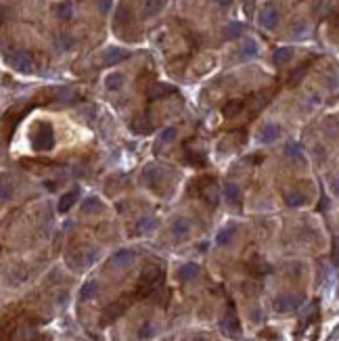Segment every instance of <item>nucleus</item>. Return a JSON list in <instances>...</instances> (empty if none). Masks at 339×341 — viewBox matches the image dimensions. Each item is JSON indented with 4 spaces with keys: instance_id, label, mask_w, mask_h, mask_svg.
<instances>
[{
    "instance_id": "nucleus-1",
    "label": "nucleus",
    "mask_w": 339,
    "mask_h": 341,
    "mask_svg": "<svg viewBox=\"0 0 339 341\" xmlns=\"http://www.w3.org/2000/svg\"><path fill=\"white\" fill-rule=\"evenodd\" d=\"M163 283V270L159 266H149L143 270V275L139 279L137 287V297H147L155 291V289Z\"/></svg>"
},
{
    "instance_id": "nucleus-2",
    "label": "nucleus",
    "mask_w": 339,
    "mask_h": 341,
    "mask_svg": "<svg viewBox=\"0 0 339 341\" xmlns=\"http://www.w3.org/2000/svg\"><path fill=\"white\" fill-rule=\"evenodd\" d=\"M31 145L36 151H50L55 147V132L48 124H40L31 134Z\"/></svg>"
},
{
    "instance_id": "nucleus-3",
    "label": "nucleus",
    "mask_w": 339,
    "mask_h": 341,
    "mask_svg": "<svg viewBox=\"0 0 339 341\" xmlns=\"http://www.w3.org/2000/svg\"><path fill=\"white\" fill-rule=\"evenodd\" d=\"M9 63L21 74L33 72V57H31V53H27V50H15V53L9 57Z\"/></svg>"
},
{
    "instance_id": "nucleus-4",
    "label": "nucleus",
    "mask_w": 339,
    "mask_h": 341,
    "mask_svg": "<svg viewBox=\"0 0 339 341\" xmlns=\"http://www.w3.org/2000/svg\"><path fill=\"white\" fill-rule=\"evenodd\" d=\"M301 295H293V293H285V295H279L277 301H275V310L279 314H289V312H295L299 305H301Z\"/></svg>"
},
{
    "instance_id": "nucleus-5",
    "label": "nucleus",
    "mask_w": 339,
    "mask_h": 341,
    "mask_svg": "<svg viewBox=\"0 0 339 341\" xmlns=\"http://www.w3.org/2000/svg\"><path fill=\"white\" fill-rule=\"evenodd\" d=\"M128 305H130V297H122V299L113 301L111 305H107L105 312H103V325H109V322L117 320V318H120V316L126 312Z\"/></svg>"
},
{
    "instance_id": "nucleus-6",
    "label": "nucleus",
    "mask_w": 339,
    "mask_h": 341,
    "mask_svg": "<svg viewBox=\"0 0 339 341\" xmlns=\"http://www.w3.org/2000/svg\"><path fill=\"white\" fill-rule=\"evenodd\" d=\"M220 327H222V331L228 335V337H236L241 333V325H239V318H236L232 305L226 310V314L222 316V320H220Z\"/></svg>"
},
{
    "instance_id": "nucleus-7",
    "label": "nucleus",
    "mask_w": 339,
    "mask_h": 341,
    "mask_svg": "<svg viewBox=\"0 0 339 341\" xmlns=\"http://www.w3.org/2000/svg\"><path fill=\"white\" fill-rule=\"evenodd\" d=\"M130 57L128 50L120 48V46H111L105 50V55H103V65H117V63H122Z\"/></svg>"
},
{
    "instance_id": "nucleus-8",
    "label": "nucleus",
    "mask_w": 339,
    "mask_h": 341,
    "mask_svg": "<svg viewBox=\"0 0 339 341\" xmlns=\"http://www.w3.org/2000/svg\"><path fill=\"white\" fill-rule=\"evenodd\" d=\"M260 25L266 27V29H275L277 23H279V11L275 7H264L262 13H260Z\"/></svg>"
},
{
    "instance_id": "nucleus-9",
    "label": "nucleus",
    "mask_w": 339,
    "mask_h": 341,
    "mask_svg": "<svg viewBox=\"0 0 339 341\" xmlns=\"http://www.w3.org/2000/svg\"><path fill=\"white\" fill-rule=\"evenodd\" d=\"M279 136H281V128H279L277 124H266V126L260 130L258 139H260V143H264V145H273V143L279 141Z\"/></svg>"
},
{
    "instance_id": "nucleus-10",
    "label": "nucleus",
    "mask_w": 339,
    "mask_h": 341,
    "mask_svg": "<svg viewBox=\"0 0 339 341\" xmlns=\"http://www.w3.org/2000/svg\"><path fill=\"white\" fill-rule=\"evenodd\" d=\"M197 275H199V266H197L195 262H186V264H182V266L178 268L176 279L182 281V283H186V281H193Z\"/></svg>"
},
{
    "instance_id": "nucleus-11",
    "label": "nucleus",
    "mask_w": 339,
    "mask_h": 341,
    "mask_svg": "<svg viewBox=\"0 0 339 341\" xmlns=\"http://www.w3.org/2000/svg\"><path fill=\"white\" fill-rule=\"evenodd\" d=\"M201 197H203V201H206L208 206H212V208L218 206V189L214 186L212 180H208L206 184L201 186Z\"/></svg>"
},
{
    "instance_id": "nucleus-12",
    "label": "nucleus",
    "mask_w": 339,
    "mask_h": 341,
    "mask_svg": "<svg viewBox=\"0 0 339 341\" xmlns=\"http://www.w3.org/2000/svg\"><path fill=\"white\" fill-rule=\"evenodd\" d=\"M191 220L189 218H176L174 222H172V234L174 236H178V238H182V236H186L191 232Z\"/></svg>"
},
{
    "instance_id": "nucleus-13",
    "label": "nucleus",
    "mask_w": 339,
    "mask_h": 341,
    "mask_svg": "<svg viewBox=\"0 0 339 341\" xmlns=\"http://www.w3.org/2000/svg\"><path fill=\"white\" fill-rule=\"evenodd\" d=\"M285 203L289 208H301V206H306V203H308V197L303 195L301 191H287L285 193Z\"/></svg>"
},
{
    "instance_id": "nucleus-14",
    "label": "nucleus",
    "mask_w": 339,
    "mask_h": 341,
    "mask_svg": "<svg viewBox=\"0 0 339 341\" xmlns=\"http://www.w3.org/2000/svg\"><path fill=\"white\" fill-rule=\"evenodd\" d=\"M134 260V251L132 249H120V251H115L113 255H111V264L113 266H128L130 262Z\"/></svg>"
},
{
    "instance_id": "nucleus-15",
    "label": "nucleus",
    "mask_w": 339,
    "mask_h": 341,
    "mask_svg": "<svg viewBox=\"0 0 339 341\" xmlns=\"http://www.w3.org/2000/svg\"><path fill=\"white\" fill-rule=\"evenodd\" d=\"M76 201H78V191L74 189V191H70V193L61 195V199H59V203H57V210H59L61 214L70 212V210L74 208V203H76Z\"/></svg>"
},
{
    "instance_id": "nucleus-16",
    "label": "nucleus",
    "mask_w": 339,
    "mask_h": 341,
    "mask_svg": "<svg viewBox=\"0 0 339 341\" xmlns=\"http://www.w3.org/2000/svg\"><path fill=\"white\" fill-rule=\"evenodd\" d=\"M143 182L149 186V189H157V182H159V169H157L155 165L145 167V172H143Z\"/></svg>"
},
{
    "instance_id": "nucleus-17",
    "label": "nucleus",
    "mask_w": 339,
    "mask_h": 341,
    "mask_svg": "<svg viewBox=\"0 0 339 341\" xmlns=\"http://www.w3.org/2000/svg\"><path fill=\"white\" fill-rule=\"evenodd\" d=\"M55 15L59 17L61 21H70L74 17V5L70 3V0H63V3H59L55 7Z\"/></svg>"
},
{
    "instance_id": "nucleus-18",
    "label": "nucleus",
    "mask_w": 339,
    "mask_h": 341,
    "mask_svg": "<svg viewBox=\"0 0 339 341\" xmlns=\"http://www.w3.org/2000/svg\"><path fill=\"white\" fill-rule=\"evenodd\" d=\"M243 33H245V25H243L241 21H230V23L226 25V29H224V36H226L228 40L241 38Z\"/></svg>"
},
{
    "instance_id": "nucleus-19",
    "label": "nucleus",
    "mask_w": 339,
    "mask_h": 341,
    "mask_svg": "<svg viewBox=\"0 0 339 341\" xmlns=\"http://www.w3.org/2000/svg\"><path fill=\"white\" fill-rule=\"evenodd\" d=\"M224 197L228 203H232V206H239V201H241V189L236 186L234 182H228L224 186Z\"/></svg>"
},
{
    "instance_id": "nucleus-20",
    "label": "nucleus",
    "mask_w": 339,
    "mask_h": 341,
    "mask_svg": "<svg viewBox=\"0 0 339 341\" xmlns=\"http://www.w3.org/2000/svg\"><path fill=\"white\" fill-rule=\"evenodd\" d=\"M96 291H98L96 281H88V283H84V285H82V289H80V299H82V301H88V299H92V297L96 295Z\"/></svg>"
},
{
    "instance_id": "nucleus-21",
    "label": "nucleus",
    "mask_w": 339,
    "mask_h": 341,
    "mask_svg": "<svg viewBox=\"0 0 339 341\" xmlns=\"http://www.w3.org/2000/svg\"><path fill=\"white\" fill-rule=\"evenodd\" d=\"M243 111V100H236V98H232V100H228V103L222 107V113H224V117H236Z\"/></svg>"
},
{
    "instance_id": "nucleus-22",
    "label": "nucleus",
    "mask_w": 339,
    "mask_h": 341,
    "mask_svg": "<svg viewBox=\"0 0 339 341\" xmlns=\"http://www.w3.org/2000/svg\"><path fill=\"white\" fill-rule=\"evenodd\" d=\"M176 88L172 86H165V84H157V86H153L149 90V100H155V98H161V96H167V94H174Z\"/></svg>"
},
{
    "instance_id": "nucleus-23",
    "label": "nucleus",
    "mask_w": 339,
    "mask_h": 341,
    "mask_svg": "<svg viewBox=\"0 0 339 341\" xmlns=\"http://www.w3.org/2000/svg\"><path fill=\"white\" fill-rule=\"evenodd\" d=\"M163 7H165V0H145V15L155 17L157 13H161Z\"/></svg>"
},
{
    "instance_id": "nucleus-24",
    "label": "nucleus",
    "mask_w": 339,
    "mask_h": 341,
    "mask_svg": "<svg viewBox=\"0 0 339 341\" xmlns=\"http://www.w3.org/2000/svg\"><path fill=\"white\" fill-rule=\"evenodd\" d=\"M234 232H236V226H226V228H222L218 232V236H216V243L218 245H228L230 241H232V236H234Z\"/></svg>"
},
{
    "instance_id": "nucleus-25",
    "label": "nucleus",
    "mask_w": 339,
    "mask_h": 341,
    "mask_svg": "<svg viewBox=\"0 0 339 341\" xmlns=\"http://www.w3.org/2000/svg\"><path fill=\"white\" fill-rule=\"evenodd\" d=\"M291 59H293V50L289 46H283V48H279L277 53H275V63L277 65H287Z\"/></svg>"
},
{
    "instance_id": "nucleus-26",
    "label": "nucleus",
    "mask_w": 339,
    "mask_h": 341,
    "mask_svg": "<svg viewBox=\"0 0 339 341\" xmlns=\"http://www.w3.org/2000/svg\"><path fill=\"white\" fill-rule=\"evenodd\" d=\"M176 128L174 126H167V128H163L161 132H159V145H170V143H174L176 141Z\"/></svg>"
},
{
    "instance_id": "nucleus-27",
    "label": "nucleus",
    "mask_w": 339,
    "mask_h": 341,
    "mask_svg": "<svg viewBox=\"0 0 339 341\" xmlns=\"http://www.w3.org/2000/svg\"><path fill=\"white\" fill-rule=\"evenodd\" d=\"M105 86L109 90H120L124 86V76L122 74H109L107 80H105Z\"/></svg>"
},
{
    "instance_id": "nucleus-28",
    "label": "nucleus",
    "mask_w": 339,
    "mask_h": 341,
    "mask_svg": "<svg viewBox=\"0 0 339 341\" xmlns=\"http://www.w3.org/2000/svg\"><path fill=\"white\" fill-rule=\"evenodd\" d=\"M249 268H251L253 275H268V272L273 270V268H270L266 262H262L260 258H253V260H251V264H249Z\"/></svg>"
},
{
    "instance_id": "nucleus-29",
    "label": "nucleus",
    "mask_w": 339,
    "mask_h": 341,
    "mask_svg": "<svg viewBox=\"0 0 339 341\" xmlns=\"http://www.w3.org/2000/svg\"><path fill=\"white\" fill-rule=\"evenodd\" d=\"M155 226H157V220H155V218H151V216H147V218L141 220L137 228H139V232H151Z\"/></svg>"
},
{
    "instance_id": "nucleus-30",
    "label": "nucleus",
    "mask_w": 339,
    "mask_h": 341,
    "mask_svg": "<svg viewBox=\"0 0 339 341\" xmlns=\"http://www.w3.org/2000/svg\"><path fill=\"white\" fill-rule=\"evenodd\" d=\"M241 55L243 57H256L258 55V44L253 42V40H245V44L241 48Z\"/></svg>"
},
{
    "instance_id": "nucleus-31",
    "label": "nucleus",
    "mask_w": 339,
    "mask_h": 341,
    "mask_svg": "<svg viewBox=\"0 0 339 341\" xmlns=\"http://www.w3.org/2000/svg\"><path fill=\"white\" fill-rule=\"evenodd\" d=\"M13 195V184L9 180H0V201H7Z\"/></svg>"
},
{
    "instance_id": "nucleus-32",
    "label": "nucleus",
    "mask_w": 339,
    "mask_h": 341,
    "mask_svg": "<svg viewBox=\"0 0 339 341\" xmlns=\"http://www.w3.org/2000/svg\"><path fill=\"white\" fill-rule=\"evenodd\" d=\"M132 128H134V132H139V134H149L153 126H151V122H147V119H145V122H143V119H137V122L132 124Z\"/></svg>"
},
{
    "instance_id": "nucleus-33",
    "label": "nucleus",
    "mask_w": 339,
    "mask_h": 341,
    "mask_svg": "<svg viewBox=\"0 0 339 341\" xmlns=\"http://www.w3.org/2000/svg\"><path fill=\"white\" fill-rule=\"evenodd\" d=\"M92 210H100V203H98V199H94V197H90V199H86V201L82 203V212L90 214Z\"/></svg>"
},
{
    "instance_id": "nucleus-34",
    "label": "nucleus",
    "mask_w": 339,
    "mask_h": 341,
    "mask_svg": "<svg viewBox=\"0 0 339 341\" xmlns=\"http://www.w3.org/2000/svg\"><path fill=\"white\" fill-rule=\"evenodd\" d=\"M155 335V329H153V322H145L143 329H141V339H149Z\"/></svg>"
},
{
    "instance_id": "nucleus-35",
    "label": "nucleus",
    "mask_w": 339,
    "mask_h": 341,
    "mask_svg": "<svg viewBox=\"0 0 339 341\" xmlns=\"http://www.w3.org/2000/svg\"><path fill=\"white\" fill-rule=\"evenodd\" d=\"M285 153H287V155H301V149H299V145H295V143H289V145H287V149H285Z\"/></svg>"
},
{
    "instance_id": "nucleus-36",
    "label": "nucleus",
    "mask_w": 339,
    "mask_h": 341,
    "mask_svg": "<svg viewBox=\"0 0 339 341\" xmlns=\"http://www.w3.org/2000/svg\"><path fill=\"white\" fill-rule=\"evenodd\" d=\"M74 46V38H70V36H61V40H59V48L61 50H70Z\"/></svg>"
},
{
    "instance_id": "nucleus-37",
    "label": "nucleus",
    "mask_w": 339,
    "mask_h": 341,
    "mask_svg": "<svg viewBox=\"0 0 339 341\" xmlns=\"http://www.w3.org/2000/svg\"><path fill=\"white\" fill-rule=\"evenodd\" d=\"M306 70H308V63H306V65H301V67H299V70H297V74H293V76H291V82H289V84H291V86H293V84H297V82L301 80V76H303V74H306Z\"/></svg>"
},
{
    "instance_id": "nucleus-38",
    "label": "nucleus",
    "mask_w": 339,
    "mask_h": 341,
    "mask_svg": "<svg viewBox=\"0 0 339 341\" xmlns=\"http://www.w3.org/2000/svg\"><path fill=\"white\" fill-rule=\"evenodd\" d=\"M253 9H256V0H243V11L247 17L253 15Z\"/></svg>"
},
{
    "instance_id": "nucleus-39",
    "label": "nucleus",
    "mask_w": 339,
    "mask_h": 341,
    "mask_svg": "<svg viewBox=\"0 0 339 341\" xmlns=\"http://www.w3.org/2000/svg\"><path fill=\"white\" fill-rule=\"evenodd\" d=\"M186 157H189V163H197V165H203V163H206V157H203V155H195V153H189V155H186Z\"/></svg>"
},
{
    "instance_id": "nucleus-40",
    "label": "nucleus",
    "mask_w": 339,
    "mask_h": 341,
    "mask_svg": "<svg viewBox=\"0 0 339 341\" xmlns=\"http://www.w3.org/2000/svg\"><path fill=\"white\" fill-rule=\"evenodd\" d=\"M98 9L100 13H107L111 9V0H98Z\"/></svg>"
},
{
    "instance_id": "nucleus-41",
    "label": "nucleus",
    "mask_w": 339,
    "mask_h": 341,
    "mask_svg": "<svg viewBox=\"0 0 339 341\" xmlns=\"http://www.w3.org/2000/svg\"><path fill=\"white\" fill-rule=\"evenodd\" d=\"M303 31H306V23H297V25H293V33H295V36H301V33Z\"/></svg>"
},
{
    "instance_id": "nucleus-42",
    "label": "nucleus",
    "mask_w": 339,
    "mask_h": 341,
    "mask_svg": "<svg viewBox=\"0 0 339 341\" xmlns=\"http://www.w3.org/2000/svg\"><path fill=\"white\" fill-rule=\"evenodd\" d=\"M216 3H218L220 7H222V9H228V7L232 5V0H216Z\"/></svg>"
},
{
    "instance_id": "nucleus-43",
    "label": "nucleus",
    "mask_w": 339,
    "mask_h": 341,
    "mask_svg": "<svg viewBox=\"0 0 339 341\" xmlns=\"http://www.w3.org/2000/svg\"><path fill=\"white\" fill-rule=\"evenodd\" d=\"M0 339H3V327H0Z\"/></svg>"
}]
</instances>
